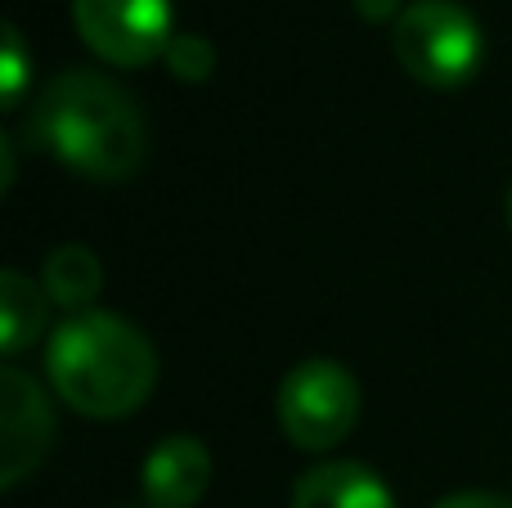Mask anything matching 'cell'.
I'll use <instances>...</instances> for the list:
<instances>
[{"label": "cell", "instance_id": "52a82bcc", "mask_svg": "<svg viewBox=\"0 0 512 508\" xmlns=\"http://www.w3.org/2000/svg\"><path fill=\"white\" fill-rule=\"evenodd\" d=\"M149 508H194L212 486V455L198 437H167L140 468Z\"/></svg>", "mask_w": 512, "mask_h": 508}, {"label": "cell", "instance_id": "5b68a950", "mask_svg": "<svg viewBox=\"0 0 512 508\" xmlns=\"http://www.w3.org/2000/svg\"><path fill=\"white\" fill-rule=\"evenodd\" d=\"M72 23L113 68H144L176 41L171 0H72Z\"/></svg>", "mask_w": 512, "mask_h": 508}, {"label": "cell", "instance_id": "8992f818", "mask_svg": "<svg viewBox=\"0 0 512 508\" xmlns=\"http://www.w3.org/2000/svg\"><path fill=\"white\" fill-rule=\"evenodd\" d=\"M54 441V414L45 405L41 387L9 365L0 374V486L14 491L27 473L45 459Z\"/></svg>", "mask_w": 512, "mask_h": 508}, {"label": "cell", "instance_id": "277c9868", "mask_svg": "<svg viewBox=\"0 0 512 508\" xmlns=\"http://www.w3.org/2000/svg\"><path fill=\"white\" fill-rule=\"evenodd\" d=\"M360 423V383L337 360H301L279 383V428L297 450H333Z\"/></svg>", "mask_w": 512, "mask_h": 508}, {"label": "cell", "instance_id": "ba28073f", "mask_svg": "<svg viewBox=\"0 0 512 508\" xmlns=\"http://www.w3.org/2000/svg\"><path fill=\"white\" fill-rule=\"evenodd\" d=\"M292 508H396V500L369 464L333 459L301 477L292 491Z\"/></svg>", "mask_w": 512, "mask_h": 508}, {"label": "cell", "instance_id": "7a4b0ae2", "mask_svg": "<svg viewBox=\"0 0 512 508\" xmlns=\"http://www.w3.org/2000/svg\"><path fill=\"white\" fill-rule=\"evenodd\" d=\"M50 383L86 419H126L158 383L153 342L113 311H81L50 342Z\"/></svg>", "mask_w": 512, "mask_h": 508}, {"label": "cell", "instance_id": "3957f363", "mask_svg": "<svg viewBox=\"0 0 512 508\" xmlns=\"http://www.w3.org/2000/svg\"><path fill=\"white\" fill-rule=\"evenodd\" d=\"M391 50L418 86L450 90L481 68V27L454 0H414L391 27Z\"/></svg>", "mask_w": 512, "mask_h": 508}, {"label": "cell", "instance_id": "9a60e30c", "mask_svg": "<svg viewBox=\"0 0 512 508\" xmlns=\"http://www.w3.org/2000/svg\"><path fill=\"white\" fill-rule=\"evenodd\" d=\"M504 216H508V230H512V185H508V198H504Z\"/></svg>", "mask_w": 512, "mask_h": 508}, {"label": "cell", "instance_id": "30bf717a", "mask_svg": "<svg viewBox=\"0 0 512 508\" xmlns=\"http://www.w3.org/2000/svg\"><path fill=\"white\" fill-rule=\"evenodd\" d=\"M45 329V288H36L27 275L5 270L0 275V347L5 356L27 351Z\"/></svg>", "mask_w": 512, "mask_h": 508}, {"label": "cell", "instance_id": "5bb4252c", "mask_svg": "<svg viewBox=\"0 0 512 508\" xmlns=\"http://www.w3.org/2000/svg\"><path fill=\"white\" fill-rule=\"evenodd\" d=\"M355 9H360L369 23H387V18L405 14V9H400V0H355Z\"/></svg>", "mask_w": 512, "mask_h": 508}, {"label": "cell", "instance_id": "9c48e42d", "mask_svg": "<svg viewBox=\"0 0 512 508\" xmlns=\"http://www.w3.org/2000/svg\"><path fill=\"white\" fill-rule=\"evenodd\" d=\"M41 288L50 302L81 315V311H90V302H95L99 288H104V266H99V257L90 248L68 243V248H54L50 257H45Z\"/></svg>", "mask_w": 512, "mask_h": 508}, {"label": "cell", "instance_id": "4fadbf2b", "mask_svg": "<svg viewBox=\"0 0 512 508\" xmlns=\"http://www.w3.org/2000/svg\"><path fill=\"white\" fill-rule=\"evenodd\" d=\"M436 508H512L504 495H486V491H463V495H445Z\"/></svg>", "mask_w": 512, "mask_h": 508}, {"label": "cell", "instance_id": "7c38bea8", "mask_svg": "<svg viewBox=\"0 0 512 508\" xmlns=\"http://www.w3.org/2000/svg\"><path fill=\"white\" fill-rule=\"evenodd\" d=\"M0 90H5V104L18 108L27 90V45H23V32L14 23L5 27V54H0Z\"/></svg>", "mask_w": 512, "mask_h": 508}, {"label": "cell", "instance_id": "6da1fadb", "mask_svg": "<svg viewBox=\"0 0 512 508\" xmlns=\"http://www.w3.org/2000/svg\"><path fill=\"white\" fill-rule=\"evenodd\" d=\"M27 135L59 167L99 180V185L131 180L144 162V144H149L135 99L117 81L86 68L45 81L32 104V117H27Z\"/></svg>", "mask_w": 512, "mask_h": 508}, {"label": "cell", "instance_id": "8fae6325", "mask_svg": "<svg viewBox=\"0 0 512 508\" xmlns=\"http://www.w3.org/2000/svg\"><path fill=\"white\" fill-rule=\"evenodd\" d=\"M162 59H167V68L176 72L180 81H207L216 72V50L194 32H176V41L167 45Z\"/></svg>", "mask_w": 512, "mask_h": 508}]
</instances>
